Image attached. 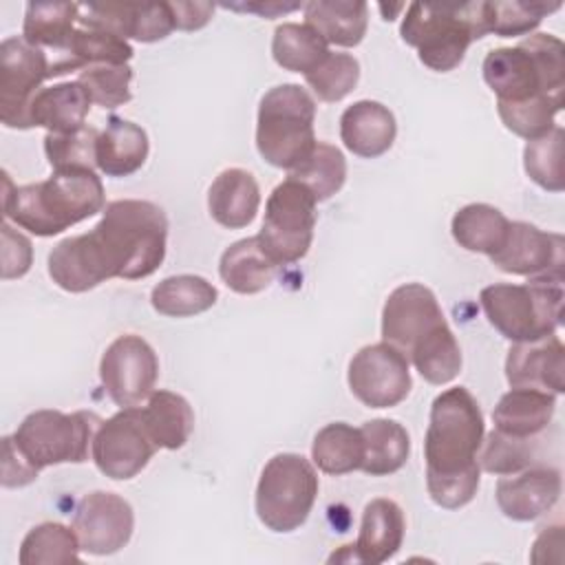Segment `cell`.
<instances>
[{
  "mask_svg": "<svg viewBox=\"0 0 565 565\" xmlns=\"http://www.w3.org/2000/svg\"><path fill=\"white\" fill-rule=\"evenodd\" d=\"M483 433V413L468 388L455 386L433 399L424 459L426 488L439 508L457 510L475 499L481 479L477 455Z\"/></svg>",
  "mask_w": 565,
  "mask_h": 565,
  "instance_id": "obj_1",
  "label": "cell"
},
{
  "mask_svg": "<svg viewBox=\"0 0 565 565\" xmlns=\"http://www.w3.org/2000/svg\"><path fill=\"white\" fill-rule=\"evenodd\" d=\"M102 179L88 168L53 170L44 181L13 185L4 172L2 214L35 236H55L104 210Z\"/></svg>",
  "mask_w": 565,
  "mask_h": 565,
  "instance_id": "obj_2",
  "label": "cell"
},
{
  "mask_svg": "<svg viewBox=\"0 0 565 565\" xmlns=\"http://www.w3.org/2000/svg\"><path fill=\"white\" fill-rule=\"evenodd\" d=\"M88 238L108 280L148 278L166 258L168 216L152 201L119 199L106 203L104 216Z\"/></svg>",
  "mask_w": 565,
  "mask_h": 565,
  "instance_id": "obj_3",
  "label": "cell"
},
{
  "mask_svg": "<svg viewBox=\"0 0 565 565\" xmlns=\"http://www.w3.org/2000/svg\"><path fill=\"white\" fill-rule=\"evenodd\" d=\"M483 79L499 104L565 99V46L552 33H534L516 46L492 49L483 60Z\"/></svg>",
  "mask_w": 565,
  "mask_h": 565,
  "instance_id": "obj_4",
  "label": "cell"
},
{
  "mask_svg": "<svg viewBox=\"0 0 565 565\" xmlns=\"http://www.w3.org/2000/svg\"><path fill=\"white\" fill-rule=\"evenodd\" d=\"M402 40L417 49L419 62L437 73L457 68L472 40L486 35L483 2L466 4H422L406 7L399 26Z\"/></svg>",
  "mask_w": 565,
  "mask_h": 565,
  "instance_id": "obj_5",
  "label": "cell"
},
{
  "mask_svg": "<svg viewBox=\"0 0 565 565\" xmlns=\"http://www.w3.org/2000/svg\"><path fill=\"white\" fill-rule=\"evenodd\" d=\"M563 278H530L525 285L494 282L479 294L488 322L512 342L556 333L563 322Z\"/></svg>",
  "mask_w": 565,
  "mask_h": 565,
  "instance_id": "obj_6",
  "label": "cell"
},
{
  "mask_svg": "<svg viewBox=\"0 0 565 565\" xmlns=\"http://www.w3.org/2000/svg\"><path fill=\"white\" fill-rule=\"evenodd\" d=\"M316 102L300 84L269 88L258 104L256 148L260 157L287 172L298 168L313 150Z\"/></svg>",
  "mask_w": 565,
  "mask_h": 565,
  "instance_id": "obj_7",
  "label": "cell"
},
{
  "mask_svg": "<svg viewBox=\"0 0 565 565\" xmlns=\"http://www.w3.org/2000/svg\"><path fill=\"white\" fill-rule=\"evenodd\" d=\"M102 422L90 411L62 413L42 408L29 413L11 439L35 470L57 463H84Z\"/></svg>",
  "mask_w": 565,
  "mask_h": 565,
  "instance_id": "obj_8",
  "label": "cell"
},
{
  "mask_svg": "<svg viewBox=\"0 0 565 565\" xmlns=\"http://www.w3.org/2000/svg\"><path fill=\"white\" fill-rule=\"evenodd\" d=\"M318 497V475L309 459L296 452L274 455L256 486V514L271 532L298 530Z\"/></svg>",
  "mask_w": 565,
  "mask_h": 565,
  "instance_id": "obj_9",
  "label": "cell"
},
{
  "mask_svg": "<svg viewBox=\"0 0 565 565\" xmlns=\"http://www.w3.org/2000/svg\"><path fill=\"white\" fill-rule=\"evenodd\" d=\"M316 203L309 188L289 177L271 190L263 227L256 236L276 267L291 265L307 256L313 241Z\"/></svg>",
  "mask_w": 565,
  "mask_h": 565,
  "instance_id": "obj_10",
  "label": "cell"
},
{
  "mask_svg": "<svg viewBox=\"0 0 565 565\" xmlns=\"http://www.w3.org/2000/svg\"><path fill=\"white\" fill-rule=\"evenodd\" d=\"M51 77L46 51L29 44L20 35L0 44V119L7 128H31L29 108L42 82Z\"/></svg>",
  "mask_w": 565,
  "mask_h": 565,
  "instance_id": "obj_11",
  "label": "cell"
},
{
  "mask_svg": "<svg viewBox=\"0 0 565 565\" xmlns=\"http://www.w3.org/2000/svg\"><path fill=\"white\" fill-rule=\"evenodd\" d=\"M159 360L154 349L137 333L115 338L99 362V380L108 397L121 408H135L154 391Z\"/></svg>",
  "mask_w": 565,
  "mask_h": 565,
  "instance_id": "obj_12",
  "label": "cell"
},
{
  "mask_svg": "<svg viewBox=\"0 0 565 565\" xmlns=\"http://www.w3.org/2000/svg\"><path fill=\"white\" fill-rule=\"evenodd\" d=\"M154 450L157 446L143 426L141 408L135 406L121 408L99 424L90 457L108 479L128 481L148 466Z\"/></svg>",
  "mask_w": 565,
  "mask_h": 565,
  "instance_id": "obj_13",
  "label": "cell"
},
{
  "mask_svg": "<svg viewBox=\"0 0 565 565\" xmlns=\"http://www.w3.org/2000/svg\"><path fill=\"white\" fill-rule=\"evenodd\" d=\"M349 388L369 408H391L411 393L408 358L388 342L362 347L349 362Z\"/></svg>",
  "mask_w": 565,
  "mask_h": 565,
  "instance_id": "obj_14",
  "label": "cell"
},
{
  "mask_svg": "<svg viewBox=\"0 0 565 565\" xmlns=\"http://www.w3.org/2000/svg\"><path fill=\"white\" fill-rule=\"evenodd\" d=\"M446 324L437 296L422 282L395 287L382 309V338L406 358L415 347Z\"/></svg>",
  "mask_w": 565,
  "mask_h": 565,
  "instance_id": "obj_15",
  "label": "cell"
},
{
  "mask_svg": "<svg viewBox=\"0 0 565 565\" xmlns=\"http://www.w3.org/2000/svg\"><path fill=\"white\" fill-rule=\"evenodd\" d=\"M71 527L84 552L108 556L128 545L135 530V512L124 497L95 490L84 494L75 505Z\"/></svg>",
  "mask_w": 565,
  "mask_h": 565,
  "instance_id": "obj_16",
  "label": "cell"
},
{
  "mask_svg": "<svg viewBox=\"0 0 565 565\" xmlns=\"http://www.w3.org/2000/svg\"><path fill=\"white\" fill-rule=\"evenodd\" d=\"M505 274L527 278H563L565 241L556 232H543L525 221H510L505 243L490 256Z\"/></svg>",
  "mask_w": 565,
  "mask_h": 565,
  "instance_id": "obj_17",
  "label": "cell"
},
{
  "mask_svg": "<svg viewBox=\"0 0 565 565\" xmlns=\"http://www.w3.org/2000/svg\"><path fill=\"white\" fill-rule=\"evenodd\" d=\"M77 22L110 31L124 40L132 38L137 42H159L177 29L170 2L79 4Z\"/></svg>",
  "mask_w": 565,
  "mask_h": 565,
  "instance_id": "obj_18",
  "label": "cell"
},
{
  "mask_svg": "<svg viewBox=\"0 0 565 565\" xmlns=\"http://www.w3.org/2000/svg\"><path fill=\"white\" fill-rule=\"evenodd\" d=\"M505 377L510 386H527L550 391L554 395L565 391V347L556 333L514 342L505 360Z\"/></svg>",
  "mask_w": 565,
  "mask_h": 565,
  "instance_id": "obj_19",
  "label": "cell"
},
{
  "mask_svg": "<svg viewBox=\"0 0 565 565\" xmlns=\"http://www.w3.org/2000/svg\"><path fill=\"white\" fill-rule=\"evenodd\" d=\"M561 472L556 468H525L497 483V505L512 521H534L552 510L561 497Z\"/></svg>",
  "mask_w": 565,
  "mask_h": 565,
  "instance_id": "obj_20",
  "label": "cell"
},
{
  "mask_svg": "<svg viewBox=\"0 0 565 565\" xmlns=\"http://www.w3.org/2000/svg\"><path fill=\"white\" fill-rule=\"evenodd\" d=\"M397 135V124L388 106L360 99L344 108L340 117V139L358 157L375 159L384 154Z\"/></svg>",
  "mask_w": 565,
  "mask_h": 565,
  "instance_id": "obj_21",
  "label": "cell"
},
{
  "mask_svg": "<svg viewBox=\"0 0 565 565\" xmlns=\"http://www.w3.org/2000/svg\"><path fill=\"white\" fill-rule=\"evenodd\" d=\"M404 512L393 499H371L364 505L360 534L353 545L358 563L380 565L393 558L404 543Z\"/></svg>",
  "mask_w": 565,
  "mask_h": 565,
  "instance_id": "obj_22",
  "label": "cell"
},
{
  "mask_svg": "<svg viewBox=\"0 0 565 565\" xmlns=\"http://www.w3.org/2000/svg\"><path fill=\"white\" fill-rule=\"evenodd\" d=\"M258 205L260 188L254 174L243 168H225L207 190L210 216L227 230L247 227L254 221Z\"/></svg>",
  "mask_w": 565,
  "mask_h": 565,
  "instance_id": "obj_23",
  "label": "cell"
},
{
  "mask_svg": "<svg viewBox=\"0 0 565 565\" xmlns=\"http://www.w3.org/2000/svg\"><path fill=\"white\" fill-rule=\"evenodd\" d=\"M148 135L135 121L110 115L104 130L97 137L95 161L99 172L106 177H130L135 174L148 159Z\"/></svg>",
  "mask_w": 565,
  "mask_h": 565,
  "instance_id": "obj_24",
  "label": "cell"
},
{
  "mask_svg": "<svg viewBox=\"0 0 565 565\" xmlns=\"http://www.w3.org/2000/svg\"><path fill=\"white\" fill-rule=\"evenodd\" d=\"M556 408V395L541 388L512 386L492 411L494 430L530 439L547 428Z\"/></svg>",
  "mask_w": 565,
  "mask_h": 565,
  "instance_id": "obj_25",
  "label": "cell"
},
{
  "mask_svg": "<svg viewBox=\"0 0 565 565\" xmlns=\"http://www.w3.org/2000/svg\"><path fill=\"white\" fill-rule=\"evenodd\" d=\"M132 55L135 51L128 40L77 22L66 49L51 60V77L82 71L93 64H128Z\"/></svg>",
  "mask_w": 565,
  "mask_h": 565,
  "instance_id": "obj_26",
  "label": "cell"
},
{
  "mask_svg": "<svg viewBox=\"0 0 565 565\" xmlns=\"http://www.w3.org/2000/svg\"><path fill=\"white\" fill-rule=\"evenodd\" d=\"M90 104L88 93L77 79L40 88L29 108L31 128L42 126L53 135L75 132L86 126Z\"/></svg>",
  "mask_w": 565,
  "mask_h": 565,
  "instance_id": "obj_27",
  "label": "cell"
},
{
  "mask_svg": "<svg viewBox=\"0 0 565 565\" xmlns=\"http://www.w3.org/2000/svg\"><path fill=\"white\" fill-rule=\"evenodd\" d=\"M49 276L51 280L71 294H82L95 289L106 278V271L90 245L88 234L68 236L60 241L49 254Z\"/></svg>",
  "mask_w": 565,
  "mask_h": 565,
  "instance_id": "obj_28",
  "label": "cell"
},
{
  "mask_svg": "<svg viewBox=\"0 0 565 565\" xmlns=\"http://www.w3.org/2000/svg\"><path fill=\"white\" fill-rule=\"evenodd\" d=\"M302 9L305 24L316 29L327 44L358 46L366 35L369 7L362 0H313Z\"/></svg>",
  "mask_w": 565,
  "mask_h": 565,
  "instance_id": "obj_29",
  "label": "cell"
},
{
  "mask_svg": "<svg viewBox=\"0 0 565 565\" xmlns=\"http://www.w3.org/2000/svg\"><path fill=\"white\" fill-rule=\"evenodd\" d=\"M143 426L157 448L179 450L192 435L194 413L190 402L172 391L157 388L141 408Z\"/></svg>",
  "mask_w": 565,
  "mask_h": 565,
  "instance_id": "obj_30",
  "label": "cell"
},
{
  "mask_svg": "<svg viewBox=\"0 0 565 565\" xmlns=\"http://www.w3.org/2000/svg\"><path fill=\"white\" fill-rule=\"evenodd\" d=\"M276 265L263 252L258 236L241 238L232 243L218 260V274L223 282L243 296H252L269 287L274 280Z\"/></svg>",
  "mask_w": 565,
  "mask_h": 565,
  "instance_id": "obj_31",
  "label": "cell"
},
{
  "mask_svg": "<svg viewBox=\"0 0 565 565\" xmlns=\"http://www.w3.org/2000/svg\"><path fill=\"white\" fill-rule=\"evenodd\" d=\"M364 459L360 470L371 477H386L397 472L411 455V437L395 419H369L362 424Z\"/></svg>",
  "mask_w": 565,
  "mask_h": 565,
  "instance_id": "obj_32",
  "label": "cell"
},
{
  "mask_svg": "<svg viewBox=\"0 0 565 565\" xmlns=\"http://www.w3.org/2000/svg\"><path fill=\"white\" fill-rule=\"evenodd\" d=\"M510 221L501 210L488 203H468L452 216L450 232L459 247L492 256L505 243Z\"/></svg>",
  "mask_w": 565,
  "mask_h": 565,
  "instance_id": "obj_33",
  "label": "cell"
},
{
  "mask_svg": "<svg viewBox=\"0 0 565 565\" xmlns=\"http://www.w3.org/2000/svg\"><path fill=\"white\" fill-rule=\"evenodd\" d=\"M77 18L79 4L73 2H29L22 38L42 51L53 49V53L60 55L77 26Z\"/></svg>",
  "mask_w": 565,
  "mask_h": 565,
  "instance_id": "obj_34",
  "label": "cell"
},
{
  "mask_svg": "<svg viewBox=\"0 0 565 565\" xmlns=\"http://www.w3.org/2000/svg\"><path fill=\"white\" fill-rule=\"evenodd\" d=\"M218 298L216 287L196 274L168 276L154 285L150 305L157 313L168 318H190L214 307Z\"/></svg>",
  "mask_w": 565,
  "mask_h": 565,
  "instance_id": "obj_35",
  "label": "cell"
},
{
  "mask_svg": "<svg viewBox=\"0 0 565 565\" xmlns=\"http://www.w3.org/2000/svg\"><path fill=\"white\" fill-rule=\"evenodd\" d=\"M313 463L327 475H347L360 470L364 459L362 430L347 422L322 426L311 444Z\"/></svg>",
  "mask_w": 565,
  "mask_h": 565,
  "instance_id": "obj_36",
  "label": "cell"
},
{
  "mask_svg": "<svg viewBox=\"0 0 565 565\" xmlns=\"http://www.w3.org/2000/svg\"><path fill=\"white\" fill-rule=\"evenodd\" d=\"M329 44L309 24L282 22L276 26L271 38V55L278 66L291 73H311L327 55Z\"/></svg>",
  "mask_w": 565,
  "mask_h": 565,
  "instance_id": "obj_37",
  "label": "cell"
},
{
  "mask_svg": "<svg viewBox=\"0 0 565 565\" xmlns=\"http://www.w3.org/2000/svg\"><path fill=\"white\" fill-rule=\"evenodd\" d=\"M79 539L73 527L55 521H44L26 532L20 545L18 561L22 565L79 563Z\"/></svg>",
  "mask_w": 565,
  "mask_h": 565,
  "instance_id": "obj_38",
  "label": "cell"
},
{
  "mask_svg": "<svg viewBox=\"0 0 565 565\" xmlns=\"http://www.w3.org/2000/svg\"><path fill=\"white\" fill-rule=\"evenodd\" d=\"M287 177L309 188L316 201H327L347 181V159L335 146L318 141L309 152V157L298 168H294Z\"/></svg>",
  "mask_w": 565,
  "mask_h": 565,
  "instance_id": "obj_39",
  "label": "cell"
},
{
  "mask_svg": "<svg viewBox=\"0 0 565 565\" xmlns=\"http://www.w3.org/2000/svg\"><path fill=\"white\" fill-rule=\"evenodd\" d=\"M561 9V2H539V0H499L483 2V24L486 33L501 38H516L532 33L541 20Z\"/></svg>",
  "mask_w": 565,
  "mask_h": 565,
  "instance_id": "obj_40",
  "label": "cell"
},
{
  "mask_svg": "<svg viewBox=\"0 0 565 565\" xmlns=\"http://www.w3.org/2000/svg\"><path fill=\"white\" fill-rule=\"evenodd\" d=\"M408 358L428 384H448L461 371V349L448 324L415 347Z\"/></svg>",
  "mask_w": 565,
  "mask_h": 565,
  "instance_id": "obj_41",
  "label": "cell"
},
{
  "mask_svg": "<svg viewBox=\"0 0 565 565\" xmlns=\"http://www.w3.org/2000/svg\"><path fill=\"white\" fill-rule=\"evenodd\" d=\"M563 141L565 130L554 126L545 135L530 139L523 150V168L527 177L547 192H563L565 188Z\"/></svg>",
  "mask_w": 565,
  "mask_h": 565,
  "instance_id": "obj_42",
  "label": "cell"
},
{
  "mask_svg": "<svg viewBox=\"0 0 565 565\" xmlns=\"http://www.w3.org/2000/svg\"><path fill=\"white\" fill-rule=\"evenodd\" d=\"M360 79V64L349 53H329L311 73L305 75V82L320 102H340L344 99Z\"/></svg>",
  "mask_w": 565,
  "mask_h": 565,
  "instance_id": "obj_43",
  "label": "cell"
},
{
  "mask_svg": "<svg viewBox=\"0 0 565 565\" xmlns=\"http://www.w3.org/2000/svg\"><path fill=\"white\" fill-rule=\"evenodd\" d=\"M132 68L128 64H93L79 71L77 82L88 93L90 102L102 108H117L128 104Z\"/></svg>",
  "mask_w": 565,
  "mask_h": 565,
  "instance_id": "obj_44",
  "label": "cell"
},
{
  "mask_svg": "<svg viewBox=\"0 0 565 565\" xmlns=\"http://www.w3.org/2000/svg\"><path fill=\"white\" fill-rule=\"evenodd\" d=\"M499 117L508 130L523 139H536L545 135L550 128H554L556 113L563 110V99L552 97H539L523 104H499L497 102Z\"/></svg>",
  "mask_w": 565,
  "mask_h": 565,
  "instance_id": "obj_45",
  "label": "cell"
},
{
  "mask_svg": "<svg viewBox=\"0 0 565 565\" xmlns=\"http://www.w3.org/2000/svg\"><path fill=\"white\" fill-rule=\"evenodd\" d=\"M97 137L99 130L93 126H84L75 132L66 135H53L46 132L44 137V152L53 170L64 168H88L95 170V150H97Z\"/></svg>",
  "mask_w": 565,
  "mask_h": 565,
  "instance_id": "obj_46",
  "label": "cell"
},
{
  "mask_svg": "<svg viewBox=\"0 0 565 565\" xmlns=\"http://www.w3.org/2000/svg\"><path fill=\"white\" fill-rule=\"evenodd\" d=\"M479 450H481V455L477 457L479 468L490 475H501V477L525 470L534 457V448H532L530 439L510 437L499 430H492L483 439Z\"/></svg>",
  "mask_w": 565,
  "mask_h": 565,
  "instance_id": "obj_47",
  "label": "cell"
},
{
  "mask_svg": "<svg viewBox=\"0 0 565 565\" xmlns=\"http://www.w3.org/2000/svg\"><path fill=\"white\" fill-rule=\"evenodd\" d=\"M33 263L31 241L13 230L9 221L2 223V278H22Z\"/></svg>",
  "mask_w": 565,
  "mask_h": 565,
  "instance_id": "obj_48",
  "label": "cell"
},
{
  "mask_svg": "<svg viewBox=\"0 0 565 565\" xmlns=\"http://www.w3.org/2000/svg\"><path fill=\"white\" fill-rule=\"evenodd\" d=\"M40 470H35L15 448L11 437L2 439V486L4 488H22L35 481Z\"/></svg>",
  "mask_w": 565,
  "mask_h": 565,
  "instance_id": "obj_49",
  "label": "cell"
},
{
  "mask_svg": "<svg viewBox=\"0 0 565 565\" xmlns=\"http://www.w3.org/2000/svg\"><path fill=\"white\" fill-rule=\"evenodd\" d=\"M174 26L181 31H196L205 26L212 18L214 4L210 2H170Z\"/></svg>",
  "mask_w": 565,
  "mask_h": 565,
  "instance_id": "obj_50",
  "label": "cell"
},
{
  "mask_svg": "<svg viewBox=\"0 0 565 565\" xmlns=\"http://www.w3.org/2000/svg\"><path fill=\"white\" fill-rule=\"evenodd\" d=\"M225 9H236V11H254L258 15H265V18H274L278 13H287V11H294V9H300L302 4L298 2H254V4H223Z\"/></svg>",
  "mask_w": 565,
  "mask_h": 565,
  "instance_id": "obj_51",
  "label": "cell"
},
{
  "mask_svg": "<svg viewBox=\"0 0 565 565\" xmlns=\"http://www.w3.org/2000/svg\"><path fill=\"white\" fill-rule=\"evenodd\" d=\"M402 9H404V7H402V4H395V7H393V9H386V7H384V4H380V11H382V13H384V20H391V15H393V13H395V11H402Z\"/></svg>",
  "mask_w": 565,
  "mask_h": 565,
  "instance_id": "obj_52",
  "label": "cell"
}]
</instances>
